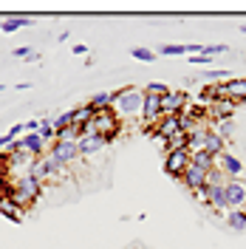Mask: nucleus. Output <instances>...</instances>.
Listing matches in <instances>:
<instances>
[{"label":"nucleus","mask_w":246,"mask_h":249,"mask_svg":"<svg viewBox=\"0 0 246 249\" xmlns=\"http://www.w3.org/2000/svg\"><path fill=\"white\" fill-rule=\"evenodd\" d=\"M224 99H229L235 105L246 102V79L244 77H229L224 82Z\"/></svg>","instance_id":"9"},{"label":"nucleus","mask_w":246,"mask_h":249,"mask_svg":"<svg viewBox=\"0 0 246 249\" xmlns=\"http://www.w3.org/2000/svg\"><path fill=\"white\" fill-rule=\"evenodd\" d=\"M93 113H96V110H93L88 102H85V105H79V108H74V124H77V127L88 124L93 119Z\"/></svg>","instance_id":"20"},{"label":"nucleus","mask_w":246,"mask_h":249,"mask_svg":"<svg viewBox=\"0 0 246 249\" xmlns=\"http://www.w3.org/2000/svg\"><path fill=\"white\" fill-rule=\"evenodd\" d=\"M210 130H212V133H218L221 139L227 142V139H232V136H235V122H232V119H224V122H215Z\"/></svg>","instance_id":"22"},{"label":"nucleus","mask_w":246,"mask_h":249,"mask_svg":"<svg viewBox=\"0 0 246 249\" xmlns=\"http://www.w3.org/2000/svg\"><path fill=\"white\" fill-rule=\"evenodd\" d=\"M130 54H133L136 60H141V62H153V60H156V51H150V48H141V46L133 48Z\"/></svg>","instance_id":"29"},{"label":"nucleus","mask_w":246,"mask_h":249,"mask_svg":"<svg viewBox=\"0 0 246 249\" xmlns=\"http://www.w3.org/2000/svg\"><path fill=\"white\" fill-rule=\"evenodd\" d=\"M207 184H212V187H224V184H227V173L221 170V167H212V170L207 173Z\"/></svg>","instance_id":"26"},{"label":"nucleus","mask_w":246,"mask_h":249,"mask_svg":"<svg viewBox=\"0 0 246 249\" xmlns=\"http://www.w3.org/2000/svg\"><path fill=\"white\" fill-rule=\"evenodd\" d=\"M37 136L46 142V144H54V139H57V130H54V124H51V119H40V127H37Z\"/></svg>","instance_id":"19"},{"label":"nucleus","mask_w":246,"mask_h":249,"mask_svg":"<svg viewBox=\"0 0 246 249\" xmlns=\"http://www.w3.org/2000/svg\"><path fill=\"white\" fill-rule=\"evenodd\" d=\"M34 20H29V17H9V20H3L0 23V31H6V34H12V31L23 29V26H31Z\"/></svg>","instance_id":"23"},{"label":"nucleus","mask_w":246,"mask_h":249,"mask_svg":"<svg viewBox=\"0 0 246 249\" xmlns=\"http://www.w3.org/2000/svg\"><path fill=\"white\" fill-rule=\"evenodd\" d=\"M48 156L57 159L62 167L68 170V164L79 161V147H77V142H54V144H48Z\"/></svg>","instance_id":"4"},{"label":"nucleus","mask_w":246,"mask_h":249,"mask_svg":"<svg viewBox=\"0 0 246 249\" xmlns=\"http://www.w3.org/2000/svg\"><path fill=\"white\" fill-rule=\"evenodd\" d=\"M187 108V93L181 88H173L167 96H161V116H178Z\"/></svg>","instance_id":"7"},{"label":"nucleus","mask_w":246,"mask_h":249,"mask_svg":"<svg viewBox=\"0 0 246 249\" xmlns=\"http://www.w3.org/2000/svg\"><path fill=\"white\" fill-rule=\"evenodd\" d=\"M113 102H116V93L113 91H102V93H93L88 105H91L93 110H102V108H113Z\"/></svg>","instance_id":"17"},{"label":"nucleus","mask_w":246,"mask_h":249,"mask_svg":"<svg viewBox=\"0 0 246 249\" xmlns=\"http://www.w3.org/2000/svg\"><path fill=\"white\" fill-rule=\"evenodd\" d=\"M204 150L210 156H221L224 150H227V142L221 139L218 133H212V130H207V139H204Z\"/></svg>","instance_id":"16"},{"label":"nucleus","mask_w":246,"mask_h":249,"mask_svg":"<svg viewBox=\"0 0 246 249\" xmlns=\"http://www.w3.org/2000/svg\"><path fill=\"white\" fill-rule=\"evenodd\" d=\"M235 102L229 99H218L212 105H207V119H212V122H224V119H232L235 116Z\"/></svg>","instance_id":"11"},{"label":"nucleus","mask_w":246,"mask_h":249,"mask_svg":"<svg viewBox=\"0 0 246 249\" xmlns=\"http://www.w3.org/2000/svg\"><path fill=\"white\" fill-rule=\"evenodd\" d=\"M144 99H141V122H144V127H150V124H158V119H161V99L158 96H147V93H141Z\"/></svg>","instance_id":"8"},{"label":"nucleus","mask_w":246,"mask_h":249,"mask_svg":"<svg viewBox=\"0 0 246 249\" xmlns=\"http://www.w3.org/2000/svg\"><path fill=\"white\" fill-rule=\"evenodd\" d=\"M12 54H15V57H20V60H40V54H37L34 48H29V46H20V48H15Z\"/></svg>","instance_id":"28"},{"label":"nucleus","mask_w":246,"mask_h":249,"mask_svg":"<svg viewBox=\"0 0 246 249\" xmlns=\"http://www.w3.org/2000/svg\"><path fill=\"white\" fill-rule=\"evenodd\" d=\"M71 51H74L77 57H85V54H88V46H85V43H77V46L71 48Z\"/></svg>","instance_id":"34"},{"label":"nucleus","mask_w":246,"mask_h":249,"mask_svg":"<svg viewBox=\"0 0 246 249\" xmlns=\"http://www.w3.org/2000/svg\"><path fill=\"white\" fill-rule=\"evenodd\" d=\"M116 93V102H113V108H116V116L122 119V116H139L141 113V91H136L133 85H127L122 91H113Z\"/></svg>","instance_id":"2"},{"label":"nucleus","mask_w":246,"mask_h":249,"mask_svg":"<svg viewBox=\"0 0 246 249\" xmlns=\"http://www.w3.org/2000/svg\"><path fill=\"white\" fill-rule=\"evenodd\" d=\"M204 77H207V79H212V82H221V79L227 82V79H229V74H227V71H207Z\"/></svg>","instance_id":"30"},{"label":"nucleus","mask_w":246,"mask_h":249,"mask_svg":"<svg viewBox=\"0 0 246 249\" xmlns=\"http://www.w3.org/2000/svg\"><path fill=\"white\" fill-rule=\"evenodd\" d=\"M0 215H6L9 221H15V224H20V221H23V210H20V207H17L15 201L3 198V201H0Z\"/></svg>","instance_id":"18"},{"label":"nucleus","mask_w":246,"mask_h":249,"mask_svg":"<svg viewBox=\"0 0 246 249\" xmlns=\"http://www.w3.org/2000/svg\"><path fill=\"white\" fill-rule=\"evenodd\" d=\"M190 164L204 170V173H210L215 167V156H210L207 150H195V153H190Z\"/></svg>","instance_id":"15"},{"label":"nucleus","mask_w":246,"mask_h":249,"mask_svg":"<svg viewBox=\"0 0 246 249\" xmlns=\"http://www.w3.org/2000/svg\"><path fill=\"white\" fill-rule=\"evenodd\" d=\"M224 221H227V227L235 230V232H246V207H241V210H227Z\"/></svg>","instance_id":"14"},{"label":"nucleus","mask_w":246,"mask_h":249,"mask_svg":"<svg viewBox=\"0 0 246 249\" xmlns=\"http://www.w3.org/2000/svg\"><path fill=\"white\" fill-rule=\"evenodd\" d=\"M215 167H221V170L227 173V178H238V176L244 173V161H241L235 153L224 150L221 156H215Z\"/></svg>","instance_id":"10"},{"label":"nucleus","mask_w":246,"mask_h":249,"mask_svg":"<svg viewBox=\"0 0 246 249\" xmlns=\"http://www.w3.org/2000/svg\"><path fill=\"white\" fill-rule=\"evenodd\" d=\"M110 142H113L110 136H99V133L82 136V139L77 142V147H79V159H91V156H96L99 150H105Z\"/></svg>","instance_id":"6"},{"label":"nucleus","mask_w":246,"mask_h":249,"mask_svg":"<svg viewBox=\"0 0 246 249\" xmlns=\"http://www.w3.org/2000/svg\"><path fill=\"white\" fill-rule=\"evenodd\" d=\"M9 170V159H6V153L0 150V178H3V173Z\"/></svg>","instance_id":"35"},{"label":"nucleus","mask_w":246,"mask_h":249,"mask_svg":"<svg viewBox=\"0 0 246 249\" xmlns=\"http://www.w3.org/2000/svg\"><path fill=\"white\" fill-rule=\"evenodd\" d=\"M158 54H164V57H181V54H187V43H170V46H161Z\"/></svg>","instance_id":"25"},{"label":"nucleus","mask_w":246,"mask_h":249,"mask_svg":"<svg viewBox=\"0 0 246 249\" xmlns=\"http://www.w3.org/2000/svg\"><path fill=\"white\" fill-rule=\"evenodd\" d=\"M0 91H3V85H0Z\"/></svg>","instance_id":"37"},{"label":"nucleus","mask_w":246,"mask_h":249,"mask_svg":"<svg viewBox=\"0 0 246 249\" xmlns=\"http://www.w3.org/2000/svg\"><path fill=\"white\" fill-rule=\"evenodd\" d=\"M20 142H23V150H26L31 159H43V156H46V142L40 139L37 133H26Z\"/></svg>","instance_id":"13"},{"label":"nucleus","mask_w":246,"mask_h":249,"mask_svg":"<svg viewBox=\"0 0 246 249\" xmlns=\"http://www.w3.org/2000/svg\"><path fill=\"white\" fill-rule=\"evenodd\" d=\"M224 198H227V210H241V207H246V181L244 178H227Z\"/></svg>","instance_id":"3"},{"label":"nucleus","mask_w":246,"mask_h":249,"mask_svg":"<svg viewBox=\"0 0 246 249\" xmlns=\"http://www.w3.org/2000/svg\"><path fill=\"white\" fill-rule=\"evenodd\" d=\"M181 184H184L190 193H198V190H204V187H207V173L190 164V167L181 173Z\"/></svg>","instance_id":"12"},{"label":"nucleus","mask_w":246,"mask_h":249,"mask_svg":"<svg viewBox=\"0 0 246 249\" xmlns=\"http://www.w3.org/2000/svg\"><path fill=\"white\" fill-rule=\"evenodd\" d=\"M40 196H43V181L34 178L31 173H23L20 178L12 181V196H9V201H15L20 210H26V207H31Z\"/></svg>","instance_id":"1"},{"label":"nucleus","mask_w":246,"mask_h":249,"mask_svg":"<svg viewBox=\"0 0 246 249\" xmlns=\"http://www.w3.org/2000/svg\"><path fill=\"white\" fill-rule=\"evenodd\" d=\"M51 124H54V130H62V127L74 124V110H65V113H60L57 119H51Z\"/></svg>","instance_id":"27"},{"label":"nucleus","mask_w":246,"mask_h":249,"mask_svg":"<svg viewBox=\"0 0 246 249\" xmlns=\"http://www.w3.org/2000/svg\"><path fill=\"white\" fill-rule=\"evenodd\" d=\"M241 31H244V34H246V23H244V26H241Z\"/></svg>","instance_id":"36"},{"label":"nucleus","mask_w":246,"mask_h":249,"mask_svg":"<svg viewBox=\"0 0 246 249\" xmlns=\"http://www.w3.org/2000/svg\"><path fill=\"white\" fill-rule=\"evenodd\" d=\"M79 139H82V127H77V124H68V127L57 130V139H54V142H79Z\"/></svg>","instance_id":"21"},{"label":"nucleus","mask_w":246,"mask_h":249,"mask_svg":"<svg viewBox=\"0 0 246 249\" xmlns=\"http://www.w3.org/2000/svg\"><path fill=\"white\" fill-rule=\"evenodd\" d=\"M170 91H173V88H170L167 82H150L141 93H147V96H158V99H161V96H167Z\"/></svg>","instance_id":"24"},{"label":"nucleus","mask_w":246,"mask_h":249,"mask_svg":"<svg viewBox=\"0 0 246 249\" xmlns=\"http://www.w3.org/2000/svg\"><path fill=\"white\" fill-rule=\"evenodd\" d=\"M37 127H40V119H29L23 124V130H29V133H37Z\"/></svg>","instance_id":"32"},{"label":"nucleus","mask_w":246,"mask_h":249,"mask_svg":"<svg viewBox=\"0 0 246 249\" xmlns=\"http://www.w3.org/2000/svg\"><path fill=\"white\" fill-rule=\"evenodd\" d=\"M193 65H212V57H207V54H195V57H190Z\"/></svg>","instance_id":"31"},{"label":"nucleus","mask_w":246,"mask_h":249,"mask_svg":"<svg viewBox=\"0 0 246 249\" xmlns=\"http://www.w3.org/2000/svg\"><path fill=\"white\" fill-rule=\"evenodd\" d=\"M193 198H195L198 204H204V207H207V187H204V190H198V193H193Z\"/></svg>","instance_id":"33"},{"label":"nucleus","mask_w":246,"mask_h":249,"mask_svg":"<svg viewBox=\"0 0 246 249\" xmlns=\"http://www.w3.org/2000/svg\"><path fill=\"white\" fill-rule=\"evenodd\" d=\"M190 167V150L181 147V150H173V153L164 156V173L173 176V178H181V173Z\"/></svg>","instance_id":"5"}]
</instances>
